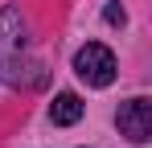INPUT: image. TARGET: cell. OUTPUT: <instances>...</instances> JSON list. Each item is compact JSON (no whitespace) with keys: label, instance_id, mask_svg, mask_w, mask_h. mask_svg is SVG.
I'll list each match as a JSON object with an SVG mask.
<instances>
[{"label":"cell","instance_id":"6da1fadb","mask_svg":"<svg viewBox=\"0 0 152 148\" xmlns=\"http://www.w3.org/2000/svg\"><path fill=\"white\" fill-rule=\"evenodd\" d=\"M29 70V41H25V17L21 8H0V82L21 86Z\"/></svg>","mask_w":152,"mask_h":148},{"label":"cell","instance_id":"7a4b0ae2","mask_svg":"<svg viewBox=\"0 0 152 148\" xmlns=\"http://www.w3.org/2000/svg\"><path fill=\"white\" fill-rule=\"evenodd\" d=\"M74 74L86 86H111L115 82V53L103 45V41H86L74 53Z\"/></svg>","mask_w":152,"mask_h":148},{"label":"cell","instance_id":"3957f363","mask_svg":"<svg viewBox=\"0 0 152 148\" xmlns=\"http://www.w3.org/2000/svg\"><path fill=\"white\" fill-rule=\"evenodd\" d=\"M115 123H119V132H124L132 144H148V136H152V103L144 95L127 99L124 107H119V115H115Z\"/></svg>","mask_w":152,"mask_h":148},{"label":"cell","instance_id":"277c9868","mask_svg":"<svg viewBox=\"0 0 152 148\" xmlns=\"http://www.w3.org/2000/svg\"><path fill=\"white\" fill-rule=\"evenodd\" d=\"M82 111H86V107H82V99H78L74 91H62V95L50 103V119L58 123V127H70V123H78V119H82Z\"/></svg>","mask_w":152,"mask_h":148},{"label":"cell","instance_id":"5b68a950","mask_svg":"<svg viewBox=\"0 0 152 148\" xmlns=\"http://www.w3.org/2000/svg\"><path fill=\"white\" fill-rule=\"evenodd\" d=\"M103 17H107V25H124V21H127V12L119 8V4H115V0H111V4L103 8Z\"/></svg>","mask_w":152,"mask_h":148}]
</instances>
